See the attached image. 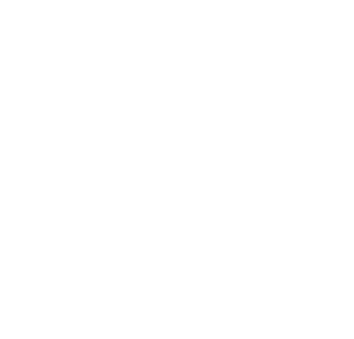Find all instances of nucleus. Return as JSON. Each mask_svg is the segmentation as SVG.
I'll list each match as a JSON object with an SVG mask.
<instances>
[]
</instances>
